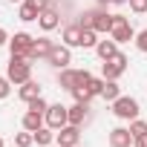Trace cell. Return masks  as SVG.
<instances>
[{"label": "cell", "mask_w": 147, "mask_h": 147, "mask_svg": "<svg viewBox=\"0 0 147 147\" xmlns=\"http://www.w3.org/2000/svg\"><path fill=\"white\" fill-rule=\"evenodd\" d=\"M130 9H133L136 15H144V12H147V0H130Z\"/></svg>", "instance_id": "obj_30"}, {"label": "cell", "mask_w": 147, "mask_h": 147, "mask_svg": "<svg viewBox=\"0 0 147 147\" xmlns=\"http://www.w3.org/2000/svg\"><path fill=\"white\" fill-rule=\"evenodd\" d=\"M110 3H115V6H124V3H130V0H110Z\"/></svg>", "instance_id": "obj_35"}, {"label": "cell", "mask_w": 147, "mask_h": 147, "mask_svg": "<svg viewBox=\"0 0 147 147\" xmlns=\"http://www.w3.org/2000/svg\"><path fill=\"white\" fill-rule=\"evenodd\" d=\"M26 3H29V6H35L38 12H43V9H49V6H52L49 0H26Z\"/></svg>", "instance_id": "obj_32"}, {"label": "cell", "mask_w": 147, "mask_h": 147, "mask_svg": "<svg viewBox=\"0 0 147 147\" xmlns=\"http://www.w3.org/2000/svg\"><path fill=\"white\" fill-rule=\"evenodd\" d=\"M127 63H130V61H127V55H121V52H118V55H113L110 61H104V63H101V78H107V81H118L124 72H127Z\"/></svg>", "instance_id": "obj_3"}, {"label": "cell", "mask_w": 147, "mask_h": 147, "mask_svg": "<svg viewBox=\"0 0 147 147\" xmlns=\"http://www.w3.org/2000/svg\"><path fill=\"white\" fill-rule=\"evenodd\" d=\"M133 147H147V133H144V136H136V141H133Z\"/></svg>", "instance_id": "obj_33"}, {"label": "cell", "mask_w": 147, "mask_h": 147, "mask_svg": "<svg viewBox=\"0 0 147 147\" xmlns=\"http://www.w3.org/2000/svg\"><path fill=\"white\" fill-rule=\"evenodd\" d=\"M55 141H58L61 147H78V141H81V127H78V124L61 127V130L55 133Z\"/></svg>", "instance_id": "obj_7"}, {"label": "cell", "mask_w": 147, "mask_h": 147, "mask_svg": "<svg viewBox=\"0 0 147 147\" xmlns=\"http://www.w3.org/2000/svg\"><path fill=\"white\" fill-rule=\"evenodd\" d=\"M58 23H61V15H58V9H55V6H49V9H43V12L38 15V26H40L43 32L58 29Z\"/></svg>", "instance_id": "obj_9"}, {"label": "cell", "mask_w": 147, "mask_h": 147, "mask_svg": "<svg viewBox=\"0 0 147 147\" xmlns=\"http://www.w3.org/2000/svg\"><path fill=\"white\" fill-rule=\"evenodd\" d=\"M107 3H110V0H98V6H107Z\"/></svg>", "instance_id": "obj_36"}, {"label": "cell", "mask_w": 147, "mask_h": 147, "mask_svg": "<svg viewBox=\"0 0 147 147\" xmlns=\"http://www.w3.org/2000/svg\"><path fill=\"white\" fill-rule=\"evenodd\" d=\"M6 78L12 84H26L32 78V61L29 58H9V66H6Z\"/></svg>", "instance_id": "obj_1"}, {"label": "cell", "mask_w": 147, "mask_h": 147, "mask_svg": "<svg viewBox=\"0 0 147 147\" xmlns=\"http://www.w3.org/2000/svg\"><path fill=\"white\" fill-rule=\"evenodd\" d=\"M63 43H66L69 49H72V46H81V26H78V23L63 29Z\"/></svg>", "instance_id": "obj_18"}, {"label": "cell", "mask_w": 147, "mask_h": 147, "mask_svg": "<svg viewBox=\"0 0 147 147\" xmlns=\"http://www.w3.org/2000/svg\"><path fill=\"white\" fill-rule=\"evenodd\" d=\"M38 15H40V12H38L35 6H29L26 0H23V3H20V12H18V18H20L23 23H32V20H38Z\"/></svg>", "instance_id": "obj_20"}, {"label": "cell", "mask_w": 147, "mask_h": 147, "mask_svg": "<svg viewBox=\"0 0 147 147\" xmlns=\"http://www.w3.org/2000/svg\"><path fill=\"white\" fill-rule=\"evenodd\" d=\"M9 3H23V0H9Z\"/></svg>", "instance_id": "obj_37"}, {"label": "cell", "mask_w": 147, "mask_h": 147, "mask_svg": "<svg viewBox=\"0 0 147 147\" xmlns=\"http://www.w3.org/2000/svg\"><path fill=\"white\" fill-rule=\"evenodd\" d=\"M95 52H98L101 61H110L113 55H118V43H115L113 38H110V40H98V43H95Z\"/></svg>", "instance_id": "obj_13"}, {"label": "cell", "mask_w": 147, "mask_h": 147, "mask_svg": "<svg viewBox=\"0 0 147 147\" xmlns=\"http://www.w3.org/2000/svg\"><path fill=\"white\" fill-rule=\"evenodd\" d=\"M95 43H98V32H95V29H81V46L90 49V46H95Z\"/></svg>", "instance_id": "obj_22"}, {"label": "cell", "mask_w": 147, "mask_h": 147, "mask_svg": "<svg viewBox=\"0 0 147 147\" xmlns=\"http://www.w3.org/2000/svg\"><path fill=\"white\" fill-rule=\"evenodd\" d=\"M113 113H115V118H121V121H133V118H138L141 107H138L136 98H130V95H118V98L113 101Z\"/></svg>", "instance_id": "obj_2"}, {"label": "cell", "mask_w": 147, "mask_h": 147, "mask_svg": "<svg viewBox=\"0 0 147 147\" xmlns=\"http://www.w3.org/2000/svg\"><path fill=\"white\" fill-rule=\"evenodd\" d=\"M43 121H46V115H43V113H35V110H29V113L23 115V130L35 133V130H40V127H43Z\"/></svg>", "instance_id": "obj_15"}, {"label": "cell", "mask_w": 147, "mask_h": 147, "mask_svg": "<svg viewBox=\"0 0 147 147\" xmlns=\"http://www.w3.org/2000/svg\"><path fill=\"white\" fill-rule=\"evenodd\" d=\"M118 95H121V92H118V84L104 78V90H101V98H104V101H115Z\"/></svg>", "instance_id": "obj_21"}, {"label": "cell", "mask_w": 147, "mask_h": 147, "mask_svg": "<svg viewBox=\"0 0 147 147\" xmlns=\"http://www.w3.org/2000/svg\"><path fill=\"white\" fill-rule=\"evenodd\" d=\"M52 46H55V43H52L49 38H38V40H35V49H32V58H29V61H38V58H49Z\"/></svg>", "instance_id": "obj_16"}, {"label": "cell", "mask_w": 147, "mask_h": 147, "mask_svg": "<svg viewBox=\"0 0 147 147\" xmlns=\"http://www.w3.org/2000/svg\"><path fill=\"white\" fill-rule=\"evenodd\" d=\"M95 32H113V15L107 9H95V20H92Z\"/></svg>", "instance_id": "obj_12"}, {"label": "cell", "mask_w": 147, "mask_h": 147, "mask_svg": "<svg viewBox=\"0 0 147 147\" xmlns=\"http://www.w3.org/2000/svg\"><path fill=\"white\" fill-rule=\"evenodd\" d=\"M72 98H75V101H81V104H90L92 92H90L87 87H75V90H72Z\"/></svg>", "instance_id": "obj_24"}, {"label": "cell", "mask_w": 147, "mask_h": 147, "mask_svg": "<svg viewBox=\"0 0 147 147\" xmlns=\"http://www.w3.org/2000/svg\"><path fill=\"white\" fill-rule=\"evenodd\" d=\"M87 90L92 92V98H95V95H101V90H104V78H90Z\"/></svg>", "instance_id": "obj_27"}, {"label": "cell", "mask_w": 147, "mask_h": 147, "mask_svg": "<svg viewBox=\"0 0 147 147\" xmlns=\"http://www.w3.org/2000/svg\"><path fill=\"white\" fill-rule=\"evenodd\" d=\"M32 144H35V133L23 130V133H18V136H15V147H32Z\"/></svg>", "instance_id": "obj_23"}, {"label": "cell", "mask_w": 147, "mask_h": 147, "mask_svg": "<svg viewBox=\"0 0 147 147\" xmlns=\"http://www.w3.org/2000/svg\"><path fill=\"white\" fill-rule=\"evenodd\" d=\"M18 95L29 104V101H35V98H40V84H35L32 78L26 81V84H20V90H18Z\"/></svg>", "instance_id": "obj_14"}, {"label": "cell", "mask_w": 147, "mask_h": 147, "mask_svg": "<svg viewBox=\"0 0 147 147\" xmlns=\"http://www.w3.org/2000/svg\"><path fill=\"white\" fill-rule=\"evenodd\" d=\"M0 147H3V138H0Z\"/></svg>", "instance_id": "obj_38"}, {"label": "cell", "mask_w": 147, "mask_h": 147, "mask_svg": "<svg viewBox=\"0 0 147 147\" xmlns=\"http://www.w3.org/2000/svg\"><path fill=\"white\" fill-rule=\"evenodd\" d=\"M9 92H12V81L9 78H0V101L9 98Z\"/></svg>", "instance_id": "obj_29"}, {"label": "cell", "mask_w": 147, "mask_h": 147, "mask_svg": "<svg viewBox=\"0 0 147 147\" xmlns=\"http://www.w3.org/2000/svg\"><path fill=\"white\" fill-rule=\"evenodd\" d=\"M75 84H78V69H61V75H58V87L61 90H66V92H72L75 90Z\"/></svg>", "instance_id": "obj_11"}, {"label": "cell", "mask_w": 147, "mask_h": 147, "mask_svg": "<svg viewBox=\"0 0 147 147\" xmlns=\"http://www.w3.org/2000/svg\"><path fill=\"white\" fill-rule=\"evenodd\" d=\"M46 61H49L55 69H66V66L72 63V52H69V46H66V43H63V46H58V43H55Z\"/></svg>", "instance_id": "obj_8"}, {"label": "cell", "mask_w": 147, "mask_h": 147, "mask_svg": "<svg viewBox=\"0 0 147 147\" xmlns=\"http://www.w3.org/2000/svg\"><path fill=\"white\" fill-rule=\"evenodd\" d=\"M136 46H138V52H147V29L136 35Z\"/></svg>", "instance_id": "obj_31"}, {"label": "cell", "mask_w": 147, "mask_h": 147, "mask_svg": "<svg viewBox=\"0 0 147 147\" xmlns=\"http://www.w3.org/2000/svg\"><path fill=\"white\" fill-rule=\"evenodd\" d=\"M87 110H90V104H81V101H75L69 107V124H84V118H87Z\"/></svg>", "instance_id": "obj_17"}, {"label": "cell", "mask_w": 147, "mask_h": 147, "mask_svg": "<svg viewBox=\"0 0 147 147\" xmlns=\"http://www.w3.org/2000/svg\"><path fill=\"white\" fill-rule=\"evenodd\" d=\"M52 141H55V130H52V127H40V130H35V144L49 147Z\"/></svg>", "instance_id": "obj_19"}, {"label": "cell", "mask_w": 147, "mask_h": 147, "mask_svg": "<svg viewBox=\"0 0 147 147\" xmlns=\"http://www.w3.org/2000/svg\"><path fill=\"white\" fill-rule=\"evenodd\" d=\"M32 49H35V38L29 32H18L15 38H9V52L15 58H32Z\"/></svg>", "instance_id": "obj_4"}, {"label": "cell", "mask_w": 147, "mask_h": 147, "mask_svg": "<svg viewBox=\"0 0 147 147\" xmlns=\"http://www.w3.org/2000/svg\"><path fill=\"white\" fill-rule=\"evenodd\" d=\"M92 20H95V9L84 12V15H81V20H78V26H81V29H92Z\"/></svg>", "instance_id": "obj_26"}, {"label": "cell", "mask_w": 147, "mask_h": 147, "mask_svg": "<svg viewBox=\"0 0 147 147\" xmlns=\"http://www.w3.org/2000/svg\"><path fill=\"white\" fill-rule=\"evenodd\" d=\"M29 110H35V113H43L46 115V110H49V104L43 101V95L40 98H35V101H29Z\"/></svg>", "instance_id": "obj_28"}, {"label": "cell", "mask_w": 147, "mask_h": 147, "mask_svg": "<svg viewBox=\"0 0 147 147\" xmlns=\"http://www.w3.org/2000/svg\"><path fill=\"white\" fill-rule=\"evenodd\" d=\"M69 124V107H63V104H49V110H46V127H52L55 133L61 130V127H66Z\"/></svg>", "instance_id": "obj_6"}, {"label": "cell", "mask_w": 147, "mask_h": 147, "mask_svg": "<svg viewBox=\"0 0 147 147\" xmlns=\"http://www.w3.org/2000/svg\"><path fill=\"white\" fill-rule=\"evenodd\" d=\"M3 43H9V35H6V29H0V46Z\"/></svg>", "instance_id": "obj_34"}, {"label": "cell", "mask_w": 147, "mask_h": 147, "mask_svg": "<svg viewBox=\"0 0 147 147\" xmlns=\"http://www.w3.org/2000/svg\"><path fill=\"white\" fill-rule=\"evenodd\" d=\"M133 133H130V127H115V130H110V147H133Z\"/></svg>", "instance_id": "obj_10"}, {"label": "cell", "mask_w": 147, "mask_h": 147, "mask_svg": "<svg viewBox=\"0 0 147 147\" xmlns=\"http://www.w3.org/2000/svg\"><path fill=\"white\" fill-rule=\"evenodd\" d=\"M110 38L115 43H127V40L136 38V32H133V26H130V20L124 15H113V32H110Z\"/></svg>", "instance_id": "obj_5"}, {"label": "cell", "mask_w": 147, "mask_h": 147, "mask_svg": "<svg viewBox=\"0 0 147 147\" xmlns=\"http://www.w3.org/2000/svg\"><path fill=\"white\" fill-rule=\"evenodd\" d=\"M130 133H133V138H136V136H144V133H147V121L133 118V121H130Z\"/></svg>", "instance_id": "obj_25"}]
</instances>
